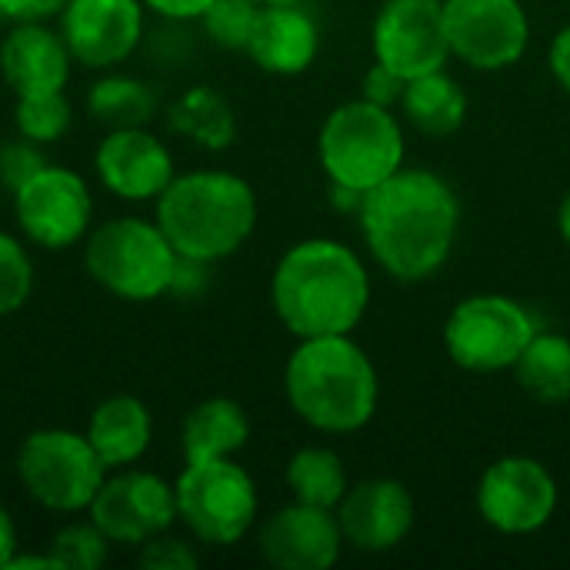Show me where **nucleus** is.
Instances as JSON below:
<instances>
[{
    "label": "nucleus",
    "instance_id": "5",
    "mask_svg": "<svg viewBox=\"0 0 570 570\" xmlns=\"http://www.w3.org/2000/svg\"><path fill=\"white\" fill-rule=\"evenodd\" d=\"M404 124L391 107L347 100L334 107L317 134V160L331 184L357 194L374 190L404 167Z\"/></svg>",
    "mask_w": 570,
    "mask_h": 570
},
{
    "label": "nucleus",
    "instance_id": "40",
    "mask_svg": "<svg viewBox=\"0 0 570 570\" xmlns=\"http://www.w3.org/2000/svg\"><path fill=\"white\" fill-rule=\"evenodd\" d=\"M7 570H57V564H53V558L43 551V554H13L10 558V564H7Z\"/></svg>",
    "mask_w": 570,
    "mask_h": 570
},
{
    "label": "nucleus",
    "instance_id": "18",
    "mask_svg": "<svg viewBox=\"0 0 570 570\" xmlns=\"http://www.w3.org/2000/svg\"><path fill=\"white\" fill-rule=\"evenodd\" d=\"M344 548L337 514L301 501L274 511L257 528V551L271 568L327 570L337 564Z\"/></svg>",
    "mask_w": 570,
    "mask_h": 570
},
{
    "label": "nucleus",
    "instance_id": "14",
    "mask_svg": "<svg viewBox=\"0 0 570 570\" xmlns=\"http://www.w3.org/2000/svg\"><path fill=\"white\" fill-rule=\"evenodd\" d=\"M374 60L414 80L451 60L444 0H384L371 27Z\"/></svg>",
    "mask_w": 570,
    "mask_h": 570
},
{
    "label": "nucleus",
    "instance_id": "17",
    "mask_svg": "<svg viewBox=\"0 0 570 570\" xmlns=\"http://www.w3.org/2000/svg\"><path fill=\"white\" fill-rule=\"evenodd\" d=\"M344 544L361 554H387L414 531V498L394 478H367L351 484L334 508Z\"/></svg>",
    "mask_w": 570,
    "mask_h": 570
},
{
    "label": "nucleus",
    "instance_id": "13",
    "mask_svg": "<svg viewBox=\"0 0 570 570\" xmlns=\"http://www.w3.org/2000/svg\"><path fill=\"white\" fill-rule=\"evenodd\" d=\"M451 57L471 70H508L531 47V20L521 0H444Z\"/></svg>",
    "mask_w": 570,
    "mask_h": 570
},
{
    "label": "nucleus",
    "instance_id": "43",
    "mask_svg": "<svg viewBox=\"0 0 570 570\" xmlns=\"http://www.w3.org/2000/svg\"><path fill=\"white\" fill-rule=\"evenodd\" d=\"M0 20H3V17H0Z\"/></svg>",
    "mask_w": 570,
    "mask_h": 570
},
{
    "label": "nucleus",
    "instance_id": "12",
    "mask_svg": "<svg viewBox=\"0 0 570 570\" xmlns=\"http://www.w3.org/2000/svg\"><path fill=\"white\" fill-rule=\"evenodd\" d=\"M87 518L104 531L110 544L140 548L144 541L170 531L177 524L174 484L154 471L120 468L110 471L87 508Z\"/></svg>",
    "mask_w": 570,
    "mask_h": 570
},
{
    "label": "nucleus",
    "instance_id": "23",
    "mask_svg": "<svg viewBox=\"0 0 570 570\" xmlns=\"http://www.w3.org/2000/svg\"><path fill=\"white\" fill-rule=\"evenodd\" d=\"M397 107H401V117L414 130L428 137H448L464 127L468 94L448 70H431V73L407 80Z\"/></svg>",
    "mask_w": 570,
    "mask_h": 570
},
{
    "label": "nucleus",
    "instance_id": "37",
    "mask_svg": "<svg viewBox=\"0 0 570 570\" xmlns=\"http://www.w3.org/2000/svg\"><path fill=\"white\" fill-rule=\"evenodd\" d=\"M207 271L210 264H200V261H190V257H177V271H174V281H170V294L174 297H194L207 287Z\"/></svg>",
    "mask_w": 570,
    "mask_h": 570
},
{
    "label": "nucleus",
    "instance_id": "36",
    "mask_svg": "<svg viewBox=\"0 0 570 570\" xmlns=\"http://www.w3.org/2000/svg\"><path fill=\"white\" fill-rule=\"evenodd\" d=\"M214 0H144V7L160 17V20H174V23H194L204 17V10L210 7Z\"/></svg>",
    "mask_w": 570,
    "mask_h": 570
},
{
    "label": "nucleus",
    "instance_id": "11",
    "mask_svg": "<svg viewBox=\"0 0 570 570\" xmlns=\"http://www.w3.org/2000/svg\"><path fill=\"white\" fill-rule=\"evenodd\" d=\"M474 501L488 528L508 538H528L551 524L558 511V481L538 458L508 454L481 474Z\"/></svg>",
    "mask_w": 570,
    "mask_h": 570
},
{
    "label": "nucleus",
    "instance_id": "24",
    "mask_svg": "<svg viewBox=\"0 0 570 570\" xmlns=\"http://www.w3.org/2000/svg\"><path fill=\"white\" fill-rule=\"evenodd\" d=\"M518 387L538 404H568L570 401V337L554 331H538L518 364L511 367Z\"/></svg>",
    "mask_w": 570,
    "mask_h": 570
},
{
    "label": "nucleus",
    "instance_id": "26",
    "mask_svg": "<svg viewBox=\"0 0 570 570\" xmlns=\"http://www.w3.org/2000/svg\"><path fill=\"white\" fill-rule=\"evenodd\" d=\"M170 130L207 150H224L237 137V117L230 104L207 83L190 87L170 104Z\"/></svg>",
    "mask_w": 570,
    "mask_h": 570
},
{
    "label": "nucleus",
    "instance_id": "31",
    "mask_svg": "<svg viewBox=\"0 0 570 570\" xmlns=\"http://www.w3.org/2000/svg\"><path fill=\"white\" fill-rule=\"evenodd\" d=\"M33 294V261L20 237L0 230V321L17 314Z\"/></svg>",
    "mask_w": 570,
    "mask_h": 570
},
{
    "label": "nucleus",
    "instance_id": "25",
    "mask_svg": "<svg viewBox=\"0 0 570 570\" xmlns=\"http://www.w3.org/2000/svg\"><path fill=\"white\" fill-rule=\"evenodd\" d=\"M157 107H160L157 87L147 83L144 77L117 73V67L104 70V77L94 80V87L87 90V114L107 130L147 127Z\"/></svg>",
    "mask_w": 570,
    "mask_h": 570
},
{
    "label": "nucleus",
    "instance_id": "21",
    "mask_svg": "<svg viewBox=\"0 0 570 570\" xmlns=\"http://www.w3.org/2000/svg\"><path fill=\"white\" fill-rule=\"evenodd\" d=\"M83 434L107 471L134 468L154 444V414L140 397L114 394L90 411Z\"/></svg>",
    "mask_w": 570,
    "mask_h": 570
},
{
    "label": "nucleus",
    "instance_id": "42",
    "mask_svg": "<svg viewBox=\"0 0 570 570\" xmlns=\"http://www.w3.org/2000/svg\"><path fill=\"white\" fill-rule=\"evenodd\" d=\"M257 3H301V0H257Z\"/></svg>",
    "mask_w": 570,
    "mask_h": 570
},
{
    "label": "nucleus",
    "instance_id": "33",
    "mask_svg": "<svg viewBox=\"0 0 570 570\" xmlns=\"http://www.w3.org/2000/svg\"><path fill=\"white\" fill-rule=\"evenodd\" d=\"M137 564L147 570H194L200 564V554L187 538L164 531L137 548Z\"/></svg>",
    "mask_w": 570,
    "mask_h": 570
},
{
    "label": "nucleus",
    "instance_id": "20",
    "mask_svg": "<svg viewBox=\"0 0 570 570\" xmlns=\"http://www.w3.org/2000/svg\"><path fill=\"white\" fill-rule=\"evenodd\" d=\"M321 50L317 20L301 3H261L247 57L274 77H297L304 73Z\"/></svg>",
    "mask_w": 570,
    "mask_h": 570
},
{
    "label": "nucleus",
    "instance_id": "28",
    "mask_svg": "<svg viewBox=\"0 0 570 570\" xmlns=\"http://www.w3.org/2000/svg\"><path fill=\"white\" fill-rule=\"evenodd\" d=\"M73 124V107L63 90L57 94H33V97H17L13 104V130L33 144H57L67 137Z\"/></svg>",
    "mask_w": 570,
    "mask_h": 570
},
{
    "label": "nucleus",
    "instance_id": "10",
    "mask_svg": "<svg viewBox=\"0 0 570 570\" xmlns=\"http://www.w3.org/2000/svg\"><path fill=\"white\" fill-rule=\"evenodd\" d=\"M10 197L20 237L40 250H70L94 227V194L87 180L63 164H47Z\"/></svg>",
    "mask_w": 570,
    "mask_h": 570
},
{
    "label": "nucleus",
    "instance_id": "2",
    "mask_svg": "<svg viewBox=\"0 0 570 570\" xmlns=\"http://www.w3.org/2000/svg\"><path fill=\"white\" fill-rule=\"evenodd\" d=\"M271 304L297 341L354 334L371 304V277L354 247L311 237L287 247L277 261Z\"/></svg>",
    "mask_w": 570,
    "mask_h": 570
},
{
    "label": "nucleus",
    "instance_id": "8",
    "mask_svg": "<svg viewBox=\"0 0 570 570\" xmlns=\"http://www.w3.org/2000/svg\"><path fill=\"white\" fill-rule=\"evenodd\" d=\"M177 498V524L197 541L210 548H230L244 541L261 511L254 478L234 461H187L174 481Z\"/></svg>",
    "mask_w": 570,
    "mask_h": 570
},
{
    "label": "nucleus",
    "instance_id": "39",
    "mask_svg": "<svg viewBox=\"0 0 570 570\" xmlns=\"http://www.w3.org/2000/svg\"><path fill=\"white\" fill-rule=\"evenodd\" d=\"M17 551H20V534H17L13 514L0 504V570H7Z\"/></svg>",
    "mask_w": 570,
    "mask_h": 570
},
{
    "label": "nucleus",
    "instance_id": "9",
    "mask_svg": "<svg viewBox=\"0 0 570 570\" xmlns=\"http://www.w3.org/2000/svg\"><path fill=\"white\" fill-rule=\"evenodd\" d=\"M534 314L508 294L464 297L444 321L448 357L471 374H501L518 364L538 334Z\"/></svg>",
    "mask_w": 570,
    "mask_h": 570
},
{
    "label": "nucleus",
    "instance_id": "7",
    "mask_svg": "<svg viewBox=\"0 0 570 570\" xmlns=\"http://www.w3.org/2000/svg\"><path fill=\"white\" fill-rule=\"evenodd\" d=\"M13 471L27 498L50 514H80L110 474L83 431L40 428L30 431L13 458Z\"/></svg>",
    "mask_w": 570,
    "mask_h": 570
},
{
    "label": "nucleus",
    "instance_id": "30",
    "mask_svg": "<svg viewBox=\"0 0 570 570\" xmlns=\"http://www.w3.org/2000/svg\"><path fill=\"white\" fill-rule=\"evenodd\" d=\"M261 3L257 0H214L204 17L200 27L210 37V43L224 47V50H247L254 23H257Z\"/></svg>",
    "mask_w": 570,
    "mask_h": 570
},
{
    "label": "nucleus",
    "instance_id": "3",
    "mask_svg": "<svg viewBox=\"0 0 570 570\" xmlns=\"http://www.w3.org/2000/svg\"><path fill=\"white\" fill-rule=\"evenodd\" d=\"M291 411L321 434H354L371 424L381 381L367 351L351 334L304 337L284 367Z\"/></svg>",
    "mask_w": 570,
    "mask_h": 570
},
{
    "label": "nucleus",
    "instance_id": "27",
    "mask_svg": "<svg viewBox=\"0 0 570 570\" xmlns=\"http://www.w3.org/2000/svg\"><path fill=\"white\" fill-rule=\"evenodd\" d=\"M284 478H287V491H291L294 501L327 508V511H334L341 504V498L347 494V488H351L341 454L331 451V448H317V444L301 448L287 461Z\"/></svg>",
    "mask_w": 570,
    "mask_h": 570
},
{
    "label": "nucleus",
    "instance_id": "32",
    "mask_svg": "<svg viewBox=\"0 0 570 570\" xmlns=\"http://www.w3.org/2000/svg\"><path fill=\"white\" fill-rule=\"evenodd\" d=\"M50 160L43 154V144H33L27 137H10L0 144V184L13 194L23 180H30L37 170H43Z\"/></svg>",
    "mask_w": 570,
    "mask_h": 570
},
{
    "label": "nucleus",
    "instance_id": "6",
    "mask_svg": "<svg viewBox=\"0 0 570 570\" xmlns=\"http://www.w3.org/2000/svg\"><path fill=\"white\" fill-rule=\"evenodd\" d=\"M83 267L97 287L127 304H147L170 294L177 250L157 220L110 217L83 237Z\"/></svg>",
    "mask_w": 570,
    "mask_h": 570
},
{
    "label": "nucleus",
    "instance_id": "29",
    "mask_svg": "<svg viewBox=\"0 0 570 570\" xmlns=\"http://www.w3.org/2000/svg\"><path fill=\"white\" fill-rule=\"evenodd\" d=\"M47 554L53 558L57 570H97L110 554V541L90 518L70 521L50 538Z\"/></svg>",
    "mask_w": 570,
    "mask_h": 570
},
{
    "label": "nucleus",
    "instance_id": "16",
    "mask_svg": "<svg viewBox=\"0 0 570 570\" xmlns=\"http://www.w3.org/2000/svg\"><path fill=\"white\" fill-rule=\"evenodd\" d=\"M94 174L107 194L127 204L157 200L177 177V164L164 137L150 127L107 130L94 150Z\"/></svg>",
    "mask_w": 570,
    "mask_h": 570
},
{
    "label": "nucleus",
    "instance_id": "41",
    "mask_svg": "<svg viewBox=\"0 0 570 570\" xmlns=\"http://www.w3.org/2000/svg\"><path fill=\"white\" fill-rule=\"evenodd\" d=\"M558 230H561V240L568 244L570 250V190L564 194L561 207H558Z\"/></svg>",
    "mask_w": 570,
    "mask_h": 570
},
{
    "label": "nucleus",
    "instance_id": "4",
    "mask_svg": "<svg viewBox=\"0 0 570 570\" xmlns=\"http://www.w3.org/2000/svg\"><path fill=\"white\" fill-rule=\"evenodd\" d=\"M154 204V220L167 234L177 257L210 267L234 257L257 227L254 187L240 174L220 167L177 174Z\"/></svg>",
    "mask_w": 570,
    "mask_h": 570
},
{
    "label": "nucleus",
    "instance_id": "34",
    "mask_svg": "<svg viewBox=\"0 0 570 570\" xmlns=\"http://www.w3.org/2000/svg\"><path fill=\"white\" fill-rule=\"evenodd\" d=\"M404 87H407V80H404L397 70H391V67H384V63H377V60H374V67L364 73V83H361L364 100L381 104V107H391V110L401 104Z\"/></svg>",
    "mask_w": 570,
    "mask_h": 570
},
{
    "label": "nucleus",
    "instance_id": "1",
    "mask_svg": "<svg viewBox=\"0 0 570 570\" xmlns=\"http://www.w3.org/2000/svg\"><path fill=\"white\" fill-rule=\"evenodd\" d=\"M357 220L377 267L394 281L417 284L451 261L461 234V200L441 174L401 167L364 194Z\"/></svg>",
    "mask_w": 570,
    "mask_h": 570
},
{
    "label": "nucleus",
    "instance_id": "15",
    "mask_svg": "<svg viewBox=\"0 0 570 570\" xmlns=\"http://www.w3.org/2000/svg\"><path fill=\"white\" fill-rule=\"evenodd\" d=\"M144 0H67L57 30L87 70H114L144 43Z\"/></svg>",
    "mask_w": 570,
    "mask_h": 570
},
{
    "label": "nucleus",
    "instance_id": "35",
    "mask_svg": "<svg viewBox=\"0 0 570 570\" xmlns=\"http://www.w3.org/2000/svg\"><path fill=\"white\" fill-rule=\"evenodd\" d=\"M67 0H0V17L10 23H53Z\"/></svg>",
    "mask_w": 570,
    "mask_h": 570
},
{
    "label": "nucleus",
    "instance_id": "22",
    "mask_svg": "<svg viewBox=\"0 0 570 570\" xmlns=\"http://www.w3.org/2000/svg\"><path fill=\"white\" fill-rule=\"evenodd\" d=\"M250 441V417L230 397H207L194 404L180 424L184 461L237 458Z\"/></svg>",
    "mask_w": 570,
    "mask_h": 570
},
{
    "label": "nucleus",
    "instance_id": "19",
    "mask_svg": "<svg viewBox=\"0 0 570 570\" xmlns=\"http://www.w3.org/2000/svg\"><path fill=\"white\" fill-rule=\"evenodd\" d=\"M73 57L50 23H13L0 40V77L13 97L67 90Z\"/></svg>",
    "mask_w": 570,
    "mask_h": 570
},
{
    "label": "nucleus",
    "instance_id": "38",
    "mask_svg": "<svg viewBox=\"0 0 570 570\" xmlns=\"http://www.w3.org/2000/svg\"><path fill=\"white\" fill-rule=\"evenodd\" d=\"M548 63H551V73L554 80L561 83V90L570 94V23H564L554 40H551V50H548Z\"/></svg>",
    "mask_w": 570,
    "mask_h": 570
}]
</instances>
